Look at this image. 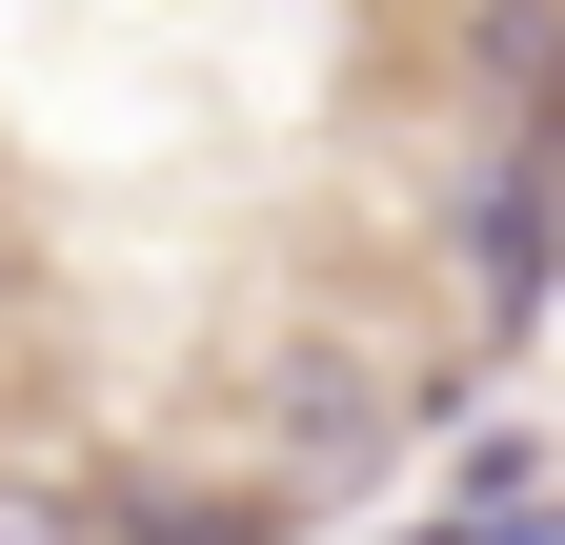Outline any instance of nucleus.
<instances>
[{"label":"nucleus","mask_w":565,"mask_h":545,"mask_svg":"<svg viewBox=\"0 0 565 545\" xmlns=\"http://www.w3.org/2000/svg\"><path fill=\"white\" fill-rule=\"evenodd\" d=\"M0 545H82V525H61V505H41V485H0Z\"/></svg>","instance_id":"f257e3e1"}]
</instances>
